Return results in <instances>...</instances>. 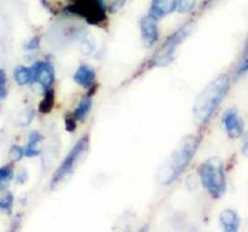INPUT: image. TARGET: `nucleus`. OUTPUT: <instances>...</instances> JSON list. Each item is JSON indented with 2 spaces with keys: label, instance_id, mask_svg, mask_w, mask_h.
I'll return each instance as SVG.
<instances>
[{
  "label": "nucleus",
  "instance_id": "10",
  "mask_svg": "<svg viewBox=\"0 0 248 232\" xmlns=\"http://www.w3.org/2000/svg\"><path fill=\"white\" fill-rule=\"evenodd\" d=\"M175 9H178V0H153L149 15L154 19H161L171 14Z\"/></svg>",
  "mask_w": 248,
  "mask_h": 232
},
{
  "label": "nucleus",
  "instance_id": "28",
  "mask_svg": "<svg viewBox=\"0 0 248 232\" xmlns=\"http://www.w3.org/2000/svg\"><path fill=\"white\" fill-rule=\"evenodd\" d=\"M245 46H246L245 52H246V54H247V52H248V34H247V37H246V44H245Z\"/></svg>",
  "mask_w": 248,
  "mask_h": 232
},
{
  "label": "nucleus",
  "instance_id": "8",
  "mask_svg": "<svg viewBox=\"0 0 248 232\" xmlns=\"http://www.w3.org/2000/svg\"><path fill=\"white\" fill-rule=\"evenodd\" d=\"M227 134L231 138H240L243 134V119L241 118L234 109L226 110L222 118Z\"/></svg>",
  "mask_w": 248,
  "mask_h": 232
},
{
  "label": "nucleus",
  "instance_id": "23",
  "mask_svg": "<svg viewBox=\"0 0 248 232\" xmlns=\"http://www.w3.org/2000/svg\"><path fill=\"white\" fill-rule=\"evenodd\" d=\"M32 110H26L25 113L23 114V116H21V119H20V124L21 125H26V124H29V123L31 122V119H32Z\"/></svg>",
  "mask_w": 248,
  "mask_h": 232
},
{
  "label": "nucleus",
  "instance_id": "13",
  "mask_svg": "<svg viewBox=\"0 0 248 232\" xmlns=\"http://www.w3.org/2000/svg\"><path fill=\"white\" fill-rule=\"evenodd\" d=\"M41 140H43V136L39 132H32L29 138V143L26 148H24L25 152V156H37L41 153Z\"/></svg>",
  "mask_w": 248,
  "mask_h": 232
},
{
  "label": "nucleus",
  "instance_id": "11",
  "mask_svg": "<svg viewBox=\"0 0 248 232\" xmlns=\"http://www.w3.org/2000/svg\"><path fill=\"white\" fill-rule=\"evenodd\" d=\"M94 78H96V72L88 65H81L74 75L75 82L82 87H90Z\"/></svg>",
  "mask_w": 248,
  "mask_h": 232
},
{
  "label": "nucleus",
  "instance_id": "1",
  "mask_svg": "<svg viewBox=\"0 0 248 232\" xmlns=\"http://www.w3.org/2000/svg\"><path fill=\"white\" fill-rule=\"evenodd\" d=\"M230 87V78L227 75H221L206 86L199 94L194 105V118L200 124L206 123L211 118L215 110L221 105Z\"/></svg>",
  "mask_w": 248,
  "mask_h": 232
},
{
  "label": "nucleus",
  "instance_id": "20",
  "mask_svg": "<svg viewBox=\"0 0 248 232\" xmlns=\"http://www.w3.org/2000/svg\"><path fill=\"white\" fill-rule=\"evenodd\" d=\"M195 6V0H178L179 13H189Z\"/></svg>",
  "mask_w": 248,
  "mask_h": 232
},
{
  "label": "nucleus",
  "instance_id": "25",
  "mask_svg": "<svg viewBox=\"0 0 248 232\" xmlns=\"http://www.w3.org/2000/svg\"><path fill=\"white\" fill-rule=\"evenodd\" d=\"M75 117L74 118H67L66 119V129L68 130V132H74L75 129H76V122H75Z\"/></svg>",
  "mask_w": 248,
  "mask_h": 232
},
{
  "label": "nucleus",
  "instance_id": "6",
  "mask_svg": "<svg viewBox=\"0 0 248 232\" xmlns=\"http://www.w3.org/2000/svg\"><path fill=\"white\" fill-rule=\"evenodd\" d=\"M187 32H189V29L183 28V29H180L178 32H175L174 35H171V36L167 40V43L164 44L163 48H161L160 51L158 52V55H156L155 63L159 66L168 65V63L171 61L172 55H174V52H175V50H176V47H178V45L181 43V41H183L184 39H185L186 35H187Z\"/></svg>",
  "mask_w": 248,
  "mask_h": 232
},
{
  "label": "nucleus",
  "instance_id": "22",
  "mask_svg": "<svg viewBox=\"0 0 248 232\" xmlns=\"http://www.w3.org/2000/svg\"><path fill=\"white\" fill-rule=\"evenodd\" d=\"M247 71H248V56L245 57L242 62L238 65V67H237L236 75H237V76H241V75L246 74Z\"/></svg>",
  "mask_w": 248,
  "mask_h": 232
},
{
  "label": "nucleus",
  "instance_id": "4",
  "mask_svg": "<svg viewBox=\"0 0 248 232\" xmlns=\"http://www.w3.org/2000/svg\"><path fill=\"white\" fill-rule=\"evenodd\" d=\"M67 10L93 25H98L106 20V8L102 0H74Z\"/></svg>",
  "mask_w": 248,
  "mask_h": 232
},
{
  "label": "nucleus",
  "instance_id": "27",
  "mask_svg": "<svg viewBox=\"0 0 248 232\" xmlns=\"http://www.w3.org/2000/svg\"><path fill=\"white\" fill-rule=\"evenodd\" d=\"M242 153H243V155L247 156V158H248V143L245 145V147L242 148Z\"/></svg>",
  "mask_w": 248,
  "mask_h": 232
},
{
  "label": "nucleus",
  "instance_id": "18",
  "mask_svg": "<svg viewBox=\"0 0 248 232\" xmlns=\"http://www.w3.org/2000/svg\"><path fill=\"white\" fill-rule=\"evenodd\" d=\"M8 94V76L3 68H0V101Z\"/></svg>",
  "mask_w": 248,
  "mask_h": 232
},
{
  "label": "nucleus",
  "instance_id": "12",
  "mask_svg": "<svg viewBox=\"0 0 248 232\" xmlns=\"http://www.w3.org/2000/svg\"><path fill=\"white\" fill-rule=\"evenodd\" d=\"M220 222L222 225L223 230L227 232H233L238 230V225H240V218L237 215L236 211L233 210H223L220 215Z\"/></svg>",
  "mask_w": 248,
  "mask_h": 232
},
{
  "label": "nucleus",
  "instance_id": "14",
  "mask_svg": "<svg viewBox=\"0 0 248 232\" xmlns=\"http://www.w3.org/2000/svg\"><path fill=\"white\" fill-rule=\"evenodd\" d=\"M15 81L17 85L25 86L28 83H32V71L31 67H25V66H17L14 71Z\"/></svg>",
  "mask_w": 248,
  "mask_h": 232
},
{
  "label": "nucleus",
  "instance_id": "21",
  "mask_svg": "<svg viewBox=\"0 0 248 232\" xmlns=\"http://www.w3.org/2000/svg\"><path fill=\"white\" fill-rule=\"evenodd\" d=\"M9 155H10V158H12L13 160L17 161L25 155V152H24V148L19 147V145H13V147L10 148Z\"/></svg>",
  "mask_w": 248,
  "mask_h": 232
},
{
  "label": "nucleus",
  "instance_id": "15",
  "mask_svg": "<svg viewBox=\"0 0 248 232\" xmlns=\"http://www.w3.org/2000/svg\"><path fill=\"white\" fill-rule=\"evenodd\" d=\"M91 106H92V101H91V97H85V98L81 99L79 105L77 106V108L75 109L74 117L76 119H83L87 113L90 112Z\"/></svg>",
  "mask_w": 248,
  "mask_h": 232
},
{
  "label": "nucleus",
  "instance_id": "2",
  "mask_svg": "<svg viewBox=\"0 0 248 232\" xmlns=\"http://www.w3.org/2000/svg\"><path fill=\"white\" fill-rule=\"evenodd\" d=\"M199 147V139L195 136H186L175 149L169 160L163 165L159 171V181L161 184H170L178 178L184 169L187 167Z\"/></svg>",
  "mask_w": 248,
  "mask_h": 232
},
{
  "label": "nucleus",
  "instance_id": "19",
  "mask_svg": "<svg viewBox=\"0 0 248 232\" xmlns=\"http://www.w3.org/2000/svg\"><path fill=\"white\" fill-rule=\"evenodd\" d=\"M13 202H14V198L12 194H6L5 196L0 199V209L5 210L6 213H10L13 207Z\"/></svg>",
  "mask_w": 248,
  "mask_h": 232
},
{
  "label": "nucleus",
  "instance_id": "24",
  "mask_svg": "<svg viewBox=\"0 0 248 232\" xmlns=\"http://www.w3.org/2000/svg\"><path fill=\"white\" fill-rule=\"evenodd\" d=\"M124 3H125V0H113L112 4H110V12H118L119 9L124 5Z\"/></svg>",
  "mask_w": 248,
  "mask_h": 232
},
{
  "label": "nucleus",
  "instance_id": "5",
  "mask_svg": "<svg viewBox=\"0 0 248 232\" xmlns=\"http://www.w3.org/2000/svg\"><path fill=\"white\" fill-rule=\"evenodd\" d=\"M88 148V137H83L76 143L72 149L70 150V153L67 154L63 161L61 163V165L59 167V169L55 171L54 176H52V181H51V185L52 187L56 186L59 183H61L66 176L70 175L74 169L76 168V165L78 164L81 158L83 156V154H86Z\"/></svg>",
  "mask_w": 248,
  "mask_h": 232
},
{
  "label": "nucleus",
  "instance_id": "17",
  "mask_svg": "<svg viewBox=\"0 0 248 232\" xmlns=\"http://www.w3.org/2000/svg\"><path fill=\"white\" fill-rule=\"evenodd\" d=\"M52 106H54V92L50 88V90H46L45 98H44V101L40 105V112L41 113H48Z\"/></svg>",
  "mask_w": 248,
  "mask_h": 232
},
{
  "label": "nucleus",
  "instance_id": "16",
  "mask_svg": "<svg viewBox=\"0 0 248 232\" xmlns=\"http://www.w3.org/2000/svg\"><path fill=\"white\" fill-rule=\"evenodd\" d=\"M14 170L12 165H4L0 168V190L4 189L9 184V181L13 179Z\"/></svg>",
  "mask_w": 248,
  "mask_h": 232
},
{
  "label": "nucleus",
  "instance_id": "9",
  "mask_svg": "<svg viewBox=\"0 0 248 232\" xmlns=\"http://www.w3.org/2000/svg\"><path fill=\"white\" fill-rule=\"evenodd\" d=\"M140 30H141V36L148 47L154 45L158 41L159 37V29L156 25V19L153 16H145L141 19L140 21Z\"/></svg>",
  "mask_w": 248,
  "mask_h": 232
},
{
  "label": "nucleus",
  "instance_id": "7",
  "mask_svg": "<svg viewBox=\"0 0 248 232\" xmlns=\"http://www.w3.org/2000/svg\"><path fill=\"white\" fill-rule=\"evenodd\" d=\"M32 71V83L36 82L45 90H50L55 81V72L52 66L46 61H37L31 66Z\"/></svg>",
  "mask_w": 248,
  "mask_h": 232
},
{
  "label": "nucleus",
  "instance_id": "26",
  "mask_svg": "<svg viewBox=\"0 0 248 232\" xmlns=\"http://www.w3.org/2000/svg\"><path fill=\"white\" fill-rule=\"evenodd\" d=\"M39 47V37H34L31 39L30 43L26 45V50H35V48Z\"/></svg>",
  "mask_w": 248,
  "mask_h": 232
},
{
  "label": "nucleus",
  "instance_id": "3",
  "mask_svg": "<svg viewBox=\"0 0 248 232\" xmlns=\"http://www.w3.org/2000/svg\"><path fill=\"white\" fill-rule=\"evenodd\" d=\"M201 183L215 198H220L226 190V179L222 161L218 158L206 160L200 167Z\"/></svg>",
  "mask_w": 248,
  "mask_h": 232
}]
</instances>
